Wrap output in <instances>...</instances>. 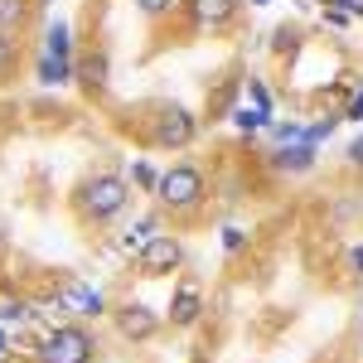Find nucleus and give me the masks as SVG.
I'll use <instances>...</instances> for the list:
<instances>
[{"label":"nucleus","mask_w":363,"mask_h":363,"mask_svg":"<svg viewBox=\"0 0 363 363\" xmlns=\"http://www.w3.org/2000/svg\"><path fill=\"white\" fill-rule=\"evenodd\" d=\"M126 199H131V189H126L121 174H92V179L83 184V213H92V218H112V213L126 208Z\"/></svg>","instance_id":"1"},{"label":"nucleus","mask_w":363,"mask_h":363,"mask_svg":"<svg viewBox=\"0 0 363 363\" xmlns=\"http://www.w3.org/2000/svg\"><path fill=\"white\" fill-rule=\"evenodd\" d=\"M73 63H68V25H49L44 34V58H39V83H68Z\"/></svg>","instance_id":"2"},{"label":"nucleus","mask_w":363,"mask_h":363,"mask_svg":"<svg viewBox=\"0 0 363 363\" xmlns=\"http://www.w3.org/2000/svg\"><path fill=\"white\" fill-rule=\"evenodd\" d=\"M155 194H160V203H169V208H189V203L203 194V179H199V169L174 165V169H165V174H160Z\"/></svg>","instance_id":"3"},{"label":"nucleus","mask_w":363,"mask_h":363,"mask_svg":"<svg viewBox=\"0 0 363 363\" xmlns=\"http://www.w3.org/2000/svg\"><path fill=\"white\" fill-rule=\"evenodd\" d=\"M44 363H92V339L83 330H54L44 339Z\"/></svg>","instance_id":"4"},{"label":"nucleus","mask_w":363,"mask_h":363,"mask_svg":"<svg viewBox=\"0 0 363 363\" xmlns=\"http://www.w3.org/2000/svg\"><path fill=\"white\" fill-rule=\"evenodd\" d=\"M136 262H140V272H145V277H165V272H174V267L184 262V247H179L169 233H155V238L140 247Z\"/></svg>","instance_id":"5"},{"label":"nucleus","mask_w":363,"mask_h":363,"mask_svg":"<svg viewBox=\"0 0 363 363\" xmlns=\"http://www.w3.org/2000/svg\"><path fill=\"white\" fill-rule=\"evenodd\" d=\"M58 306L68 310V315H78V320H97V315H102V291H92L83 281H68V286L58 291Z\"/></svg>","instance_id":"6"},{"label":"nucleus","mask_w":363,"mask_h":363,"mask_svg":"<svg viewBox=\"0 0 363 363\" xmlns=\"http://www.w3.org/2000/svg\"><path fill=\"white\" fill-rule=\"evenodd\" d=\"M155 140L160 145H189L194 140V116L184 112V107H165L160 126H155Z\"/></svg>","instance_id":"7"},{"label":"nucleus","mask_w":363,"mask_h":363,"mask_svg":"<svg viewBox=\"0 0 363 363\" xmlns=\"http://www.w3.org/2000/svg\"><path fill=\"white\" fill-rule=\"evenodd\" d=\"M116 330H121L126 339H150L155 330H160V315H155L150 306H126L121 315H116Z\"/></svg>","instance_id":"8"},{"label":"nucleus","mask_w":363,"mask_h":363,"mask_svg":"<svg viewBox=\"0 0 363 363\" xmlns=\"http://www.w3.org/2000/svg\"><path fill=\"white\" fill-rule=\"evenodd\" d=\"M189 5H194L199 25H228L233 10H238V0H189Z\"/></svg>","instance_id":"9"},{"label":"nucleus","mask_w":363,"mask_h":363,"mask_svg":"<svg viewBox=\"0 0 363 363\" xmlns=\"http://www.w3.org/2000/svg\"><path fill=\"white\" fill-rule=\"evenodd\" d=\"M199 310H203L199 291H194V286H184V291H179V296L169 301V320H174V325H194V320H199Z\"/></svg>","instance_id":"10"},{"label":"nucleus","mask_w":363,"mask_h":363,"mask_svg":"<svg viewBox=\"0 0 363 363\" xmlns=\"http://www.w3.org/2000/svg\"><path fill=\"white\" fill-rule=\"evenodd\" d=\"M277 165H281V169H310V165H315V145H310V140H301V145L281 150Z\"/></svg>","instance_id":"11"},{"label":"nucleus","mask_w":363,"mask_h":363,"mask_svg":"<svg viewBox=\"0 0 363 363\" xmlns=\"http://www.w3.org/2000/svg\"><path fill=\"white\" fill-rule=\"evenodd\" d=\"M150 238H155V218H140L131 233H121V252H136L140 257V247H145Z\"/></svg>","instance_id":"12"},{"label":"nucleus","mask_w":363,"mask_h":363,"mask_svg":"<svg viewBox=\"0 0 363 363\" xmlns=\"http://www.w3.org/2000/svg\"><path fill=\"white\" fill-rule=\"evenodd\" d=\"M25 25V0H0V34H15Z\"/></svg>","instance_id":"13"},{"label":"nucleus","mask_w":363,"mask_h":363,"mask_svg":"<svg viewBox=\"0 0 363 363\" xmlns=\"http://www.w3.org/2000/svg\"><path fill=\"white\" fill-rule=\"evenodd\" d=\"M267 116H272V112H262V107H238V112H233V121H238L242 131H262V126H272Z\"/></svg>","instance_id":"14"},{"label":"nucleus","mask_w":363,"mask_h":363,"mask_svg":"<svg viewBox=\"0 0 363 363\" xmlns=\"http://www.w3.org/2000/svg\"><path fill=\"white\" fill-rule=\"evenodd\" d=\"M83 83H92V87H102V83H107V54L83 58Z\"/></svg>","instance_id":"15"},{"label":"nucleus","mask_w":363,"mask_h":363,"mask_svg":"<svg viewBox=\"0 0 363 363\" xmlns=\"http://www.w3.org/2000/svg\"><path fill=\"white\" fill-rule=\"evenodd\" d=\"M29 320V306H20V301H5L0 306V325H25Z\"/></svg>","instance_id":"16"},{"label":"nucleus","mask_w":363,"mask_h":363,"mask_svg":"<svg viewBox=\"0 0 363 363\" xmlns=\"http://www.w3.org/2000/svg\"><path fill=\"white\" fill-rule=\"evenodd\" d=\"M131 174H136V179H140V184H145V189H155V184H160V174H155V169H150V165H136V169H131Z\"/></svg>","instance_id":"17"},{"label":"nucleus","mask_w":363,"mask_h":363,"mask_svg":"<svg viewBox=\"0 0 363 363\" xmlns=\"http://www.w3.org/2000/svg\"><path fill=\"white\" fill-rule=\"evenodd\" d=\"M140 10H145V15H165L169 5H174V0H136Z\"/></svg>","instance_id":"18"},{"label":"nucleus","mask_w":363,"mask_h":363,"mask_svg":"<svg viewBox=\"0 0 363 363\" xmlns=\"http://www.w3.org/2000/svg\"><path fill=\"white\" fill-rule=\"evenodd\" d=\"M335 5L349 15V20H363V0H335Z\"/></svg>","instance_id":"19"},{"label":"nucleus","mask_w":363,"mask_h":363,"mask_svg":"<svg viewBox=\"0 0 363 363\" xmlns=\"http://www.w3.org/2000/svg\"><path fill=\"white\" fill-rule=\"evenodd\" d=\"M223 247H228V252L242 247V228H223Z\"/></svg>","instance_id":"20"},{"label":"nucleus","mask_w":363,"mask_h":363,"mask_svg":"<svg viewBox=\"0 0 363 363\" xmlns=\"http://www.w3.org/2000/svg\"><path fill=\"white\" fill-rule=\"evenodd\" d=\"M325 20H330V25H349V15H344L339 5H330V10H325Z\"/></svg>","instance_id":"21"},{"label":"nucleus","mask_w":363,"mask_h":363,"mask_svg":"<svg viewBox=\"0 0 363 363\" xmlns=\"http://www.w3.org/2000/svg\"><path fill=\"white\" fill-rule=\"evenodd\" d=\"M349 116H354V121H363V92H354V102H349Z\"/></svg>","instance_id":"22"},{"label":"nucleus","mask_w":363,"mask_h":363,"mask_svg":"<svg viewBox=\"0 0 363 363\" xmlns=\"http://www.w3.org/2000/svg\"><path fill=\"white\" fill-rule=\"evenodd\" d=\"M349 160H354V165H363V136L354 140V145H349Z\"/></svg>","instance_id":"23"},{"label":"nucleus","mask_w":363,"mask_h":363,"mask_svg":"<svg viewBox=\"0 0 363 363\" xmlns=\"http://www.w3.org/2000/svg\"><path fill=\"white\" fill-rule=\"evenodd\" d=\"M5 354H10V335L0 330V359H5Z\"/></svg>","instance_id":"24"},{"label":"nucleus","mask_w":363,"mask_h":363,"mask_svg":"<svg viewBox=\"0 0 363 363\" xmlns=\"http://www.w3.org/2000/svg\"><path fill=\"white\" fill-rule=\"evenodd\" d=\"M5 63H10V44L0 39V68H5Z\"/></svg>","instance_id":"25"},{"label":"nucleus","mask_w":363,"mask_h":363,"mask_svg":"<svg viewBox=\"0 0 363 363\" xmlns=\"http://www.w3.org/2000/svg\"><path fill=\"white\" fill-rule=\"evenodd\" d=\"M354 267H359V272H363V247H354Z\"/></svg>","instance_id":"26"},{"label":"nucleus","mask_w":363,"mask_h":363,"mask_svg":"<svg viewBox=\"0 0 363 363\" xmlns=\"http://www.w3.org/2000/svg\"><path fill=\"white\" fill-rule=\"evenodd\" d=\"M252 5H267V0H252Z\"/></svg>","instance_id":"27"}]
</instances>
